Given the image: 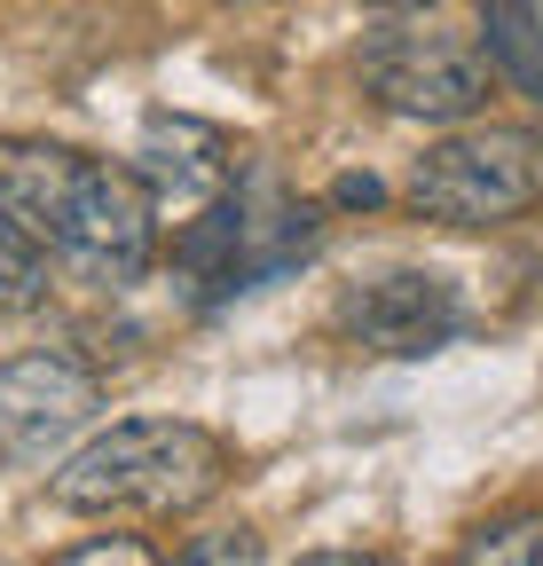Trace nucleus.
Returning a JSON list of instances; mask_svg holds the SVG:
<instances>
[{"mask_svg":"<svg viewBox=\"0 0 543 566\" xmlns=\"http://www.w3.org/2000/svg\"><path fill=\"white\" fill-rule=\"evenodd\" d=\"M0 212L48 252V268L95 292H126L158 244V205L143 174L87 158L72 142H0Z\"/></svg>","mask_w":543,"mask_h":566,"instance_id":"nucleus-1","label":"nucleus"},{"mask_svg":"<svg viewBox=\"0 0 543 566\" xmlns=\"http://www.w3.org/2000/svg\"><path fill=\"white\" fill-rule=\"evenodd\" d=\"M221 488H229V441L189 417H126L48 480L63 512H143V520H181L213 504Z\"/></svg>","mask_w":543,"mask_h":566,"instance_id":"nucleus-2","label":"nucleus"},{"mask_svg":"<svg viewBox=\"0 0 543 566\" xmlns=\"http://www.w3.org/2000/svg\"><path fill=\"white\" fill-rule=\"evenodd\" d=\"M543 205V134L464 126L410 166V212L441 229H504Z\"/></svg>","mask_w":543,"mask_h":566,"instance_id":"nucleus-3","label":"nucleus"},{"mask_svg":"<svg viewBox=\"0 0 543 566\" xmlns=\"http://www.w3.org/2000/svg\"><path fill=\"white\" fill-rule=\"evenodd\" d=\"M363 87L401 118H472L489 103V48L472 32H426V24H386L363 48Z\"/></svg>","mask_w":543,"mask_h":566,"instance_id":"nucleus-4","label":"nucleus"},{"mask_svg":"<svg viewBox=\"0 0 543 566\" xmlns=\"http://www.w3.org/2000/svg\"><path fill=\"white\" fill-rule=\"evenodd\" d=\"M103 409V378L63 346L0 363V457L9 464H48L80 424Z\"/></svg>","mask_w":543,"mask_h":566,"instance_id":"nucleus-5","label":"nucleus"},{"mask_svg":"<svg viewBox=\"0 0 543 566\" xmlns=\"http://www.w3.org/2000/svg\"><path fill=\"white\" fill-rule=\"evenodd\" d=\"M338 331L370 354H434L464 331V300L449 292L441 275H418V268H394L378 283H355L347 300H338Z\"/></svg>","mask_w":543,"mask_h":566,"instance_id":"nucleus-6","label":"nucleus"},{"mask_svg":"<svg viewBox=\"0 0 543 566\" xmlns=\"http://www.w3.org/2000/svg\"><path fill=\"white\" fill-rule=\"evenodd\" d=\"M134 158H143L134 174H143L150 205H213V197L237 181L229 142H221L213 126H189V118H158Z\"/></svg>","mask_w":543,"mask_h":566,"instance_id":"nucleus-7","label":"nucleus"},{"mask_svg":"<svg viewBox=\"0 0 543 566\" xmlns=\"http://www.w3.org/2000/svg\"><path fill=\"white\" fill-rule=\"evenodd\" d=\"M481 48H489V71L543 103V0H481Z\"/></svg>","mask_w":543,"mask_h":566,"instance_id":"nucleus-8","label":"nucleus"},{"mask_svg":"<svg viewBox=\"0 0 543 566\" xmlns=\"http://www.w3.org/2000/svg\"><path fill=\"white\" fill-rule=\"evenodd\" d=\"M449 566H543V504H520V512L481 520V527L449 551Z\"/></svg>","mask_w":543,"mask_h":566,"instance_id":"nucleus-9","label":"nucleus"},{"mask_svg":"<svg viewBox=\"0 0 543 566\" xmlns=\"http://www.w3.org/2000/svg\"><path fill=\"white\" fill-rule=\"evenodd\" d=\"M48 300V252L0 212V315H24Z\"/></svg>","mask_w":543,"mask_h":566,"instance_id":"nucleus-10","label":"nucleus"},{"mask_svg":"<svg viewBox=\"0 0 543 566\" xmlns=\"http://www.w3.org/2000/svg\"><path fill=\"white\" fill-rule=\"evenodd\" d=\"M174 566H260V535L252 527H206V535H189Z\"/></svg>","mask_w":543,"mask_h":566,"instance_id":"nucleus-11","label":"nucleus"},{"mask_svg":"<svg viewBox=\"0 0 543 566\" xmlns=\"http://www.w3.org/2000/svg\"><path fill=\"white\" fill-rule=\"evenodd\" d=\"M55 566H166L143 535H95V543H80V551H63Z\"/></svg>","mask_w":543,"mask_h":566,"instance_id":"nucleus-12","label":"nucleus"},{"mask_svg":"<svg viewBox=\"0 0 543 566\" xmlns=\"http://www.w3.org/2000/svg\"><path fill=\"white\" fill-rule=\"evenodd\" d=\"M292 566H394V558H378V551H307Z\"/></svg>","mask_w":543,"mask_h":566,"instance_id":"nucleus-13","label":"nucleus"},{"mask_svg":"<svg viewBox=\"0 0 543 566\" xmlns=\"http://www.w3.org/2000/svg\"><path fill=\"white\" fill-rule=\"evenodd\" d=\"M370 9H434V0H370Z\"/></svg>","mask_w":543,"mask_h":566,"instance_id":"nucleus-14","label":"nucleus"}]
</instances>
